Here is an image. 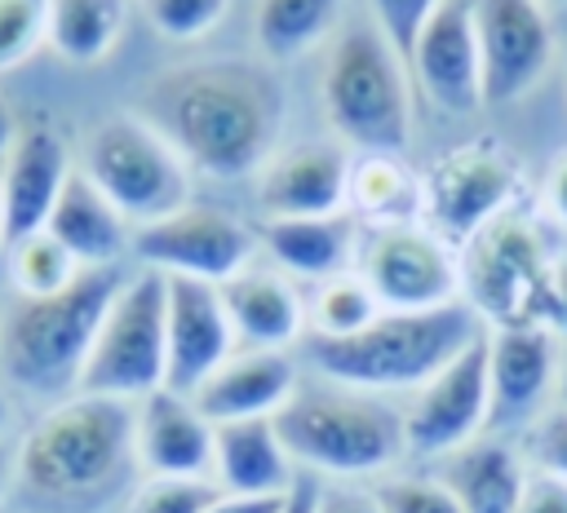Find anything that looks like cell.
Here are the masks:
<instances>
[{
    "label": "cell",
    "mask_w": 567,
    "mask_h": 513,
    "mask_svg": "<svg viewBox=\"0 0 567 513\" xmlns=\"http://www.w3.org/2000/svg\"><path fill=\"white\" fill-rule=\"evenodd\" d=\"M523 168L501 142H465L439 155L421 177V217L456 252L487 221L518 208Z\"/></svg>",
    "instance_id": "10"
},
{
    "label": "cell",
    "mask_w": 567,
    "mask_h": 513,
    "mask_svg": "<svg viewBox=\"0 0 567 513\" xmlns=\"http://www.w3.org/2000/svg\"><path fill=\"white\" fill-rule=\"evenodd\" d=\"M4 252H9V283H13V296H53V292H62V287L84 270L49 230L27 234V239H18V243L4 248Z\"/></svg>",
    "instance_id": "31"
},
{
    "label": "cell",
    "mask_w": 567,
    "mask_h": 513,
    "mask_svg": "<svg viewBox=\"0 0 567 513\" xmlns=\"http://www.w3.org/2000/svg\"><path fill=\"white\" fill-rule=\"evenodd\" d=\"M350 212L368 230L421 221V177L403 155H359L350 164Z\"/></svg>",
    "instance_id": "27"
},
{
    "label": "cell",
    "mask_w": 567,
    "mask_h": 513,
    "mask_svg": "<svg viewBox=\"0 0 567 513\" xmlns=\"http://www.w3.org/2000/svg\"><path fill=\"white\" fill-rule=\"evenodd\" d=\"M164 345H168L164 389L177 394H195L239 349L217 283L164 274Z\"/></svg>",
    "instance_id": "15"
},
{
    "label": "cell",
    "mask_w": 567,
    "mask_h": 513,
    "mask_svg": "<svg viewBox=\"0 0 567 513\" xmlns=\"http://www.w3.org/2000/svg\"><path fill=\"white\" fill-rule=\"evenodd\" d=\"M89 181L137 230L190 203V164L146 115H111L84 137Z\"/></svg>",
    "instance_id": "8"
},
{
    "label": "cell",
    "mask_w": 567,
    "mask_h": 513,
    "mask_svg": "<svg viewBox=\"0 0 567 513\" xmlns=\"http://www.w3.org/2000/svg\"><path fill=\"white\" fill-rule=\"evenodd\" d=\"M558 332L554 327H487L492 429L536 420L558 398Z\"/></svg>",
    "instance_id": "18"
},
{
    "label": "cell",
    "mask_w": 567,
    "mask_h": 513,
    "mask_svg": "<svg viewBox=\"0 0 567 513\" xmlns=\"http://www.w3.org/2000/svg\"><path fill=\"white\" fill-rule=\"evenodd\" d=\"M354 270L377 292L381 310H443L461 301V252L421 221L377 226L359 239Z\"/></svg>",
    "instance_id": "11"
},
{
    "label": "cell",
    "mask_w": 567,
    "mask_h": 513,
    "mask_svg": "<svg viewBox=\"0 0 567 513\" xmlns=\"http://www.w3.org/2000/svg\"><path fill=\"white\" fill-rule=\"evenodd\" d=\"M315 513H385L372 486L359 482H319V504Z\"/></svg>",
    "instance_id": "38"
},
{
    "label": "cell",
    "mask_w": 567,
    "mask_h": 513,
    "mask_svg": "<svg viewBox=\"0 0 567 513\" xmlns=\"http://www.w3.org/2000/svg\"><path fill=\"white\" fill-rule=\"evenodd\" d=\"M527 478V456L487 433L439 460V482L456 495L461 513H518Z\"/></svg>",
    "instance_id": "25"
},
{
    "label": "cell",
    "mask_w": 567,
    "mask_h": 513,
    "mask_svg": "<svg viewBox=\"0 0 567 513\" xmlns=\"http://www.w3.org/2000/svg\"><path fill=\"white\" fill-rule=\"evenodd\" d=\"M142 13L164 40L186 44L204 40L230 13V0H142Z\"/></svg>",
    "instance_id": "34"
},
{
    "label": "cell",
    "mask_w": 567,
    "mask_h": 513,
    "mask_svg": "<svg viewBox=\"0 0 567 513\" xmlns=\"http://www.w3.org/2000/svg\"><path fill=\"white\" fill-rule=\"evenodd\" d=\"M301 469L292 464L275 416L266 420H226L213 433V482L226 495H284Z\"/></svg>",
    "instance_id": "23"
},
{
    "label": "cell",
    "mask_w": 567,
    "mask_h": 513,
    "mask_svg": "<svg viewBox=\"0 0 567 513\" xmlns=\"http://www.w3.org/2000/svg\"><path fill=\"white\" fill-rule=\"evenodd\" d=\"M558 398L567 402V363H563V376H558Z\"/></svg>",
    "instance_id": "46"
},
{
    "label": "cell",
    "mask_w": 567,
    "mask_h": 513,
    "mask_svg": "<svg viewBox=\"0 0 567 513\" xmlns=\"http://www.w3.org/2000/svg\"><path fill=\"white\" fill-rule=\"evenodd\" d=\"M558 256L527 208H509L461 243V301L483 327H549Z\"/></svg>",
    "instance_id": "6"
},
{
    "label": "cell",
    "mask_w": 567,
    "mask_h": 513,
    "mask_svg": "<svg viewBox=\"0 0 567 513\" xmlns=\"http://www.w3.org/2000/svg\"><path fill=\"white\" fill-rule=\"evenodd\" d=\"M483 332L478 314L456 301L443 310H381L354 336H301V363L363 394H412L434 371H443L474 336Z\"/></svg>",
    "instance_id": "2"
},
{
    "label": "cell",
    "mask_w": 567,
    "mask_h": 513,
    "mask_svg": "<svg viewBox=\"0 0 567 513\" xmlns=\"http://www.w3.org/2000/svg\"><path fill=\"white\" fill-rule=\"evenodd\" d=\"M518 513H567V482L563 478H549V473H536L527 478V491H523V504Z\"/></svg>",
    "instance_id": "39"
},
{
    "label": "cell",
    "mask_w": 567,
    "mask_h": 513,
    "mask_svg": "<svg viewBox=\"0 0 567 513\" xmlns=\"http://www.w3.org/2000/svg\"><path fill=\"white\" fill-rule=\"evenodd\" d=\"M49 40V0H0V71L22 66Z\"/></svg>",
    "instance_id": "33"
},
{
    "label": "cell",
    "mask_w": 567,
    "mask_h": 513,
    "mask_svg": "<svg viewBox=\"0 0 567 513\" xmlns=\"http://www.w3.org/2000/svg\"><path fill=\"white\" fill-rule=\"evenodd\" d=\"M527 464L536 473H549V478H563L567 482V402L554 398L536 420H532V433H527Z\"/></svg>",
    "instance_id": "37"
},
{
    "label": "cell",
    "mask_w": 567,
    "mask_h": 513,
    "mask_svg": "<svg viewBox=\"0 0 567 513\" xmlns=\"http://www.w3.org/2000/svg\"><path fill=\"white\" fill-rule=\"evenodd\" d=\"M217 495L221 486L213 478H142L128 491L124 513H204Z\"/></svg>",
    "instance_id": "32"
},
{
    "label": "cell",
    "mask_w": 567,
    "mask_h": 513,
    "mask_svg": "<svg viewBox=\"0 0 567 513\" xmlns=\"http://www.w3.org/2000/svg\"><path fill=\"white\" fill-rule=\"evenodd\" d=\"M403 66L408 62L377 27H350L328 53L319 80L332 133L354 142L363 155H403L412 137V88Z\"/></svg>",
    "instance_id": "7"
},
{
    "label": "cell",
    "mask_w": 567,
    "mask_h": 513,
    "mask_svg": "<svg viewBox=\"0 0 567 513\" xmlns=\"http://www.w3.org/2000/svg\"><path fill=\"white\" fill-rule=\"evenodd\" d=\"M275 429L292 464L310 478L381 482L408 456L399 407H390L381 394L332 385L323 376L297 385L288 407L275 416Z\"/></svg>",
    "instance_id": "3"
},
{
    "label": "cell",
    "mask_w": 567,
    "mask_h": 513,
    "mask_svg": "<svg viewBox=\"0 0 567 513\" xmlns=\"http://www.w3.org/2000/svg\"><path fill=\"white\" fill-rule=\"evenodd\" d=\"M377 314H381V301L368 287V279L359 270H341V274L315 283V292L306 301V318H310L306 336H354Z\"/></svg>",
    "instance_id": "30"
},
{
    "label": "cell",
    "mask_w": 567,
    "mask_h": 513,
    "mask_svg": "<svg viewBox=\"0 0 567 513\" xmlns=\"http://www.w3.org/2000/svg\"><path fill=\"white\" fill-rule=\"evenodd\" d=\"M84 270H97V265H120L124 248H133V226L120 217V208L89 181L84 168H71L53 212H49V226H44Z\"/></svg>",
    "instance_id": "26"
},
{
    "label": "cell",
    "mask_w": 567,
    "mask_h": 513,
    "mask_svg": "<svg viewBox=\"0 0 567 513\" xmlns=\"http://www.w3.org/2000/svg\"><path fill=\"white\" fill-rule=\"evenodd\" d=\"M315 504H319V478L301 473V478L292 482V491L279 500V509H275V513H315Z\"/></svg>",
    "instance_id": "42"
},
{
    "label": "cell",
    "mask_w": 567,
    "mask_h": 513,
    "mask_svg": "<svg viewBox=\"0 0 567 513\" xmlns=\"http://www.w3.org/2000/svg\"><path fill=\"white\" fill-rule=\"evenodd\" d=\"M252 248L257 239L235 212L199 199L133 230V256L146 270L204 283H226L230 274L252 265Z\"/></svg>",
    "instance_id": "13"
},
{
    "label": "cell",
    "mask_w": 567,
    "mask_h": 513,
    "mask_svg": "<svg viewBox=\"0 0 567 513\" xmlns=\"http://www.w3.org/2000/svg\"><path fill=\"white\" fill-rule=\"evenodd\" d=\"M4 482H9V473H4V464H0V495H4Z\"/></svg>",
    "instance_id": "47"
},
{
    "label": "cell",
    "mask_w": 567,
    "mask_h": 513,
    "mask_svg": "<svg viewBox=\"0 0 567 513\" xmlns=\"http://www.w3.org/2000/svg\"><path fill=\"white\" fill-rule=\"evenodd\" d=\"M13 137H18V119H13V111H9V102H4V93H0V159H4V150L13 146Z\"/></svg>",
    "instance_id": "44"
},
{
    "label": "cell",
    "mask_w": 567,
    "mask_h": 513,
    "mask_svg": "<svg viewBox=\"0 0 567 513\" xmlns=\"http://www.w3.org/2000/svg\"><path fill=\"white\" fill-rule=\"evenodd\" d=\"M133 460V402L58 398L18 442L13 478L49 504H84L111 491Z\"/></svg>",
    "instance_id": "5"
},
{
    "label": "cell",
    "mask_w": 567,
    "mask_h": 513,
    "mask_svg": "<svg viewBox=\"0 0 567 513\" xmlns=\"http://www.w3.org/2000/svg\"><path fill=\"white\" fill-rule=\"evenodd\" d=\"M439 4H443V0H368V9H372V27L390 40V49H394L403 62L412 57L416 35H421V27L434 18Z\"/></svg>",
    "instance_id": "36"
},
{
    "label": "cell",
    "mask_w": 567,
    "mask_h": 513,
    "mask_svg": "<svg viewBox=\"0 0 567 513\" xmlns=\"http://www.w3.org/2000/svg\"><path fill=\"white\" fill-rule=\"evenodd\" d=\"M284 495H288V491H284ZM284 495H226V491H221L204 513H275Z\"/></svg>",
    "instance_id": "40"
},
{
    "label": "cell",
    "mask_w": 567,
    "mask_h": 513,
    "mask_svg": "<svg viewBox=\"0 0 567 513\" xmlns=\"http://www.w3.org/2000/svg\"><path fill=\"white\" fill-rule=\"evenodd\" d=\"M0 248H4V234H0Z\"/></svg>",
    "instance_id": "48"
},
{
    "label": "cell",
    "mask_w": 567,
    "mask_h": 513,
    "mask_svg": "<svg viewBox=\"0 0 567 513\" xmlns=\"http://www.w3.org/2000/svg\"><path fill=\"white\" fill-rule=\"evenodd\" d=\"M124 0H49V44L71 66L106 62L124 35Z\"/></svg>",
    "instance_id": "28"
},
{
    "label": "cell",
    "mask_w": 567,
    "mask_h": 513,
    "mask_svg": "<svg viewBox=\"0 0 567 513\" xmlns=\"http://www.w3.org/2000/svg\"><path fill=\"white\" fill-rule=\"evenodd\" d=\"M9 420H13V394H9V380L0 376V433L9 429Z\"/></svg>",
    "instance_id": "45"
},
{
    "label": "cell",
    "mask_w": 567,
    "mask_h": 513,
    "mask_svg": "<svg viewBox=\"0 0 567 513\" xmlns=\"http://www.w3.org/2000/svg\"><path fill=\"white\" fill-rule=\"evenodd\" d=\"M421 93L443 115H474L483 106V57L474 31V0H443L421 27L408 57Z\"/></svg>",
    "instance_id": "16"
},
{
    "label": "cell",
    "mask_w": 567,
    "mask_h": 513,
    "mask_svg": "<svg viewBox=\"0 0 567 513\" xmlns=\"http://www.w3.org/2000/svg\"><path fill=\"white\" fill-rule=\"evenodd\" d=\"M124 279V265H97L80 270L53 296H13L0 314V376L40 398L75 394L93 336Z\"/></svg>",
    "instance_id": "4"
},
{
    "label": "cell",
    "mask_w": 567,
    "mask_h": 513,
    "mask_svg": "<svg viewBox=\"0 0 567 513\" xmlns=\"http://www.w3.org/2000/svg\"><path fill=\"white\" fill-rule=\"evenodd\" d=\"M261 248L270 252L275 270L288 279L323 283L341 270H354L359 256V221L354 212H328V217H266Z\"/></svg>",
    "instance_id": "24"
},
{
    "label": "cell",
    "mask_w": 567,
    "mask_h": 513,
    "mask_svg": "<svg viewBox=\"0 0 567 513\" xmlns=\"http://www.w3.org/2000/svg\"><path fill=\"white\" fill-rule=\"evenodd\" d=\"M301 385V363L292 349H252L239 345L190 398L213 420H266L288 407V398Z\"/></svg>",
    "instance_id": "20"
},
{
    "label": "cell",
    "mask_w": 567,
    "mask_h": 513,
    "mask_svg": "<svg viewBox=\"0 0 567 513\" xmlns=\"http://www.w3.org/2000/svg\"><path fill=\"white\" fill-rule=\"evenodd\" d=\"M217 425L190 394L155 389L133 402V460L142 478H213Z\"/></svg>",
    "instance_id": "19"
},
{
    "label": "cell",
    "mask_w": 567,
    "mask_h": 513,
    "mask_svg": "<svg viewBox=\"0 0 567 513\" xmlns=\"http://www.w3.org/2000/svg\"><path fill=\"white\" fill-rule=\"evenodd\" d=\"M549 327L558 332V341H567V256H558V265H554V305H549Z\"/></svg>",
    "instance_id": "43"
},
{
    "label": "cell",
    "mask_w": 567,
    "mask_h": 513,
    "mask_svg": "<svg viewBox=\"0 0 567 513\" xmlns=\"http://www.w3.org/2000/svg\"><path fill=\"white\" fill-rule=\"evenodd\" d=\"M350 155L332 142H310L275 155L261 172L266 217H328L350 212Z\"/></svg>",
    "instance_id": "21"
},
{
    "label": "cell",
    "mask_w": 567,
    "mask_h": 513,
    "mask_svg": "<svg viewBox=\"0 0 567 513\" xmlns=\"http://www.w3.org/2000/svg\"><path fill=\"white\" fill-rule=\"evenodd\" d=\"M385 513H461L456 495L439 482V473H390L372 482Z\"/></svg>",
    "instance_id": "35"
},
{
    "label": "cell",
    "mask_w": 567,
    "mask_h": 513,
    "mask_svg": "<svg viewBox=\"0 0 567 513\" xmlns=\"http://www.w3.org/2000/svg\"><path fill=\"white\" fill-rule=\"evenodd\" d=\"M71 177L66 146L44 119H22L13 146L0 159V234L13 248L49 226V212Z\"/></svg>",
    "instance_id": "17"
},
{
    "label": "cell",
    "mask_w": 567,
    "mask_h": 513,
    "mask_svg": "<svg viewBox=\"0 0 567 513\" xmlns=\"http://www.w3.org/2000/svg\"><path fill=\"white\" fill-rule=\"evenodd\" d=\"M492 429V385H487V327L421 389H412L403 407L408 456L443 460L465 442Z\"/></svg>",
    "instance_id": "12"
},
{
    "label": "cell",
    "mask_w": 567,
    "mask_h": 513,
    "mask_svg": "<svg viewBox=\"0 0 567 513\" xmlns=\"http://www.w3.org/2000/svg\"><path fill=\"white\" fill-rule=\"evenodd\" d=\"M146 119L177 155L208 177L235 181L257 172L284 128V93L275 75L248 57L186 62L146 84Z\"/></svg>",
    "instance_id": "1"
},
{
    "label": "cell",
    "mask_w": 567,
    "mask_h": 513,
    "mask_svg": "<svg viewBox=\"0 0 567 513\" xmlns=\"http://www.w3.org/2000/svg\"><path fill=\"white\" fill-rule=\"evenodd\" d=\"M483 57V106L518 102L554 57V27L540 0H474Z\"/></svg>",
    "instance_id": "14"
},
{
    "label": "cell",
    "mask_w": 567,
    "mask_h": 513,
    "mask_svg": "<svg viewBox=\"0 0 567 513\" xmlns=\"http://www.w3.org/2000/svg\"><path fill=\"white\" fill-rule=\"evenodd\" d=\"M341 0H257L252 9V31L266 57L284 62V57H301L306 49H315L332 18H337Z\"/></svg>",
    "instance_id": "29"
},
{
    "label": "cell",
    "mask_w": 567,
    "mask_h": 513,
    "mask_svg": "<svg viewBox=\"0 0 567 513\" xmlns=\"http://www.w3.org/2000/svg\"><path fill=\"white\" fill-rule=\"evenodd\" d=\"M164 371H168L164 274L142 265L115 292V301H111V310L93 336V349H89V363H84L75 394L137 402V398L164 389Z\"/></svg>",
    "instance_id": "9"
},
{
    "label": "cell",
    "mask_w": 567,
    "mask_h": 513,
    "mask_svg": "<svg viewBox=\"0 0 567 513\" xmlns=\"http://www.w3.org/2000/svg\"><path fill=\"white\" fill-rule=\"evenodd\" d=\"M221 305L230 314L235 341L252 345V349H292L310 318H306V296L297 292V283L284 270H261V265H244L239 274H230L226 283H217Z\"/></svg>",
    "instance_id": "22"
},
{
    "label": "cell",
    "mask_w": 567,
    "mask_h": 513,
    "mask_svg": "<svg viewBox=\"0 0 567 513\" xmlns=\"http://www.w3.org/2000/svg\"><path fill=\"white\" fill-rule=\"evenodd\" d=\"M545 208L558 226H567V150L554 159L549 168V181H545Z\"/></svg>",
    "instance_id": "41"
}]
</instances>
